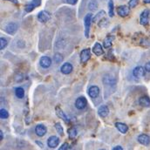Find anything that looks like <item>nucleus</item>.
Instances as JSON below:
<instances>
[{
  "mask_svg": "<svg viewBox=\"0 0 150 150\" xmlns=\"http://www.w3.org/2000/svg\"><path fill=\"white\" fill-rule=\"evenodd\" d=\"M144 68H145V70H146L147 72L150 73V61H149L148 63H146V65H145Z\"/></svg>",
  "mask_w": 150,
  "mask_h": 150,
  "instance_id": "obj_37",
  "label": "nucleus"
},
{
  "mask_svg": "<svg viewBox=\"0 0 150 150\" xmlns=\"http://www.w3.org/2000/svg\"><path fill=\"white\" fill-rule=\"evenodd\" d=\"M100 150H106V149H100Z\"/></svg>",
  "mask_w": 150,
  "mask_h": 150,
  "instance_id": "obj_44",
  "label": "nucleus"
},
{
  "mask_svg": "<svg viewBox=\"0 0 150 150\" xmlns=\"http://www.w3.org/2000/svg\"><path fill=\"white\" fill-rule=\"evenodd\" d=\"M24 79H25V76H24V74H17L15 76V78H14V79H15L16 82H21V81L24 80Z\"/></svg>",
  "mask_w": 150,
  "mask_h": 150,
  "instance_id": "obj_34",
  "label": "nucleus"
},
{
  "mask_svg": "<svg viewBox=\"0 0 150 150\" xmlns=\"http://www.w3.org/2000/svg\"><path fill=\"white\" fill-rule=\"evenodd\" d=\"M143 2L145 4H150V0H143Z\"/></svg>",
  "mask_w": 150,
  "mask_h": 150,
  "instance_id": "obj_43",
  "label": "nucleus"
},
{
  "mask_svg": "<svg viewBox=\"0 0 150 150\" xmlns=\"http://www.w3.org/2000/svg\"><path fill=\"white\" fill-rule=\"evenodd\" d=\"M67 149H68V143H64V144H62L61 145V147L58 150H67Z\"/></svg>",
  "mask_w": 150,
  "mask_h": 150,
  "instance_id": "obj_36",
  "label": "nucleus"
},
{
  "mask_svg": "<svg viewBox=\"0 0 150 150\" xmlns=\"http://www.w3.org/2000/svg\"><path fill=\"white\" fill-rule=\"evenodd\" d=\"M55 129H56V131L58 132L59 134H60V135H63L64 134V130H63V127H62V126H61L60 123L58 122V123L55 124Z\"/></svg>",
  "mask_w": 150,
  "mask_h": 150,
  "instance_id": "obj_30",
  "label": "nucleus"
},
{
  "mask_svg": "<svg viewBox=\"0 0 150 150\" xmlns=\"http://www.w3.org/2000/svg\"><path fill=\"white\" fill-rule=\"evenodd\" d=\"M0 139H1V140H3V139H4V133H3V131H2V130L0 131Z\"/></svg>",
  "mask_w": 150,
  "mask_h": 150,
  "instance_id": "obj_41",
  "label": "nucleus"
},
{
  "mask_svg": "<svg viewBox=\"0 0 150 150\" xmlns=\"http://www.w3.org/2000/svg\"><path fill=\"white\" fill-rule=\"evenodd\" d=\"M145 71L146 70H145V68L143 67L139 66V67H136L134 68V70H133V75H134V77L135 79H142L145 75Z\"/></svg>",
  "mask_w": 150,
  "mask_h": 150,
  "instance_id": "obj_6",
  "label": "nucleus"
},
{
  "mask_svg": "<svg viewBox=\"0 0 150 150\" xmlns=\"http://www.w3.org/2000/svg\"><path fill=\"white\" fill-rule=\"evenodd\" d=\"M108 14H109L110 18H112L114 15V6H113V1L112 0L108 1Z\"/></svg>",
  "mask_w": 150,
  "mask_h": 150,
  "instance_id": "obj_25",
  "label": "nucleus"
},
{
  "mask_svg": "<svg viewBox=\"0 0 150 150\" xmlns=\"http://www.w3.org/2000/svg\"><path fill=\"white\" fill-rule=\"evenodd\" d=\"M150 11L149 9H145L140 15V24L142 25H148L149 23Z\"/></svg>",
  "mask_w": 150,
  "mask_h": 150,
  "instance_id": "obj_2",
  "label": "nucleus"
},
{
  "mask_svg": "<svg viewBox=\"0 0 150 150\" xmlns=\"http://www.w3.org/2000/svg\"><path fill=\"white\" fill-rule=\"evenodd\" d=\"M139 104L143 108H150V98L147 95L142 96L139 99Z\"/></svg>",
  "mask_w": 150,
  "mask_h": 150,
  "instance_id": "obj_20",
  "label": "nucleus"
},
{
  "mask_svg": "<svg viewBox=\"0 0 150 150\" xmlns=\"http://www.w3.org/2000/svg\"><path fill=\"white\" fill-rule=\"evenodd\" d=\"M108 25V20L107 18H105L103 19H101L100 21V23H99V26L100 27H106Z\"/></svg>",
  "mask_w": 150,
  "mask_h": 150,
  "instance_id": "obj_33",
  "label": "nucleus"
},
{
  "mask_svg": "<svg viewBox=\"0 0 150 150\" xmlns=\"http://www.w3.org/2000/svg\"><path fill=\"white\" fill-rule=\"evenodd\" d=\"M88 8L90 11H96L98 8V2L96 0H91L88 4Z\"/></svg>",
  "mask_w": 150,
  "mask_h": 150,
  "instance_id": "obj_26",
  "label": "nucleus"
},
{
  "mask_svg": "<svg viewBox=\"0 0 150 150\" xmlns=\"http://www.w3.org/2000/svg\"><path fill=\"white\" fill-rule=\"evenodd\" d=\"M113 39H114V37H113V36H108V37L104 39V41H103V46H104L105 48H107V49H108V48H110V47L112 46Z\"/></svg>",
  "mask_w": 150,
  "mask_h": 150,
  "instance_id": "obj_22",
  "label": "nucleus"
},
{
  "mask_svg": "<svg viewBox=\"0 0 150 150\" xmlns=\"http://www.w3.org/2000/svg\"><path fill=\"white\" fill-rule=\"evenodd\" d=\"M115 127L121 133V134H126L128 131V127L122 122H116L115 123Z\"/></svg>",
  "mask_w": 150,
  "mask_h": 150,
  "instance_id": "obj_21",
  "label": "nucleus"
},
{
  "mask_svg": "<svg viewBox=\"0 0 150 150\" xmlns=\"http://www.w3.org/2000/svg\"><path fill=\"white\" fill-rule=\"evenodd\" d=\"M46 132H47V128L43 124H38L35 127V133H36V134H37L38 136H39V137L44 136L46 134Z\"/></svg>",
  "mask_w": 150,
  "mask_h": 150,
  "instance_id": "obj_15",
  "label": "nucleus"
},
{
  "mask_svg": "<svg viewBox=\"0 0 150 150\" xmlns=\"http://www.w3.org/2000/svg\"><path fill=\"white\" fill-rule=\"evenodd\" d=\"M105 15H106V12H105L104 11H99V12L94 16V18H93V23H97L98 21H100L101 19L104 18V16H105Z\"/></svg>",
  "mask_w": 150,
  "mask_h": 150,
  "instance_id": "obj_23",
  "label": "nucleus"
},
{
  "mask_svg": "<svg viewBox=\"0 0 150 150\" xmlns=\"http://www.w3.org/2000/svg\"><path fill=\"white\" fill-rule=\"evenodd\" d=\"M77 134H78V132H77V129H76L75 127H71V128H69V130H68V135H69V137H70L71 139L75 138L76 135H77Z\"/></svg>",
  "mask_w": 150,
  "mask_h": 150,
  "instance_id": "obj_28",
  "label": "nucleus"
},
{
  "mask_svg": "<svg viewBox=\"0 0 150 150\" xmlns=\"http://www.w3.org/2000/svg\"><path fill=\"white\" fill-rule=\"evenodd\" d=\"M41 4V0H33L31 3H29L26 6H25V11L26 12H31L32 11H33L36 7L39 6Z\"/></svg>",
  "mask_w": 150,
  "mask_h": 150,
  "instance_id": "obj_14",
  "label": "nucleus"
},
{
  "mask_svg": "<svg viewBox=\"0 0 150 150\" xmlns=\"http://www.w3.org/2000/svg\"><path fill=\"white\" fill-rule=\"evenodd\" d=\"M150 42L147 39V38H143V39H142V41H141V45H143V46H148V45H149Z\"/></svg>",
  "mask_w": 150,
  "mask_h": 150,
  "instance_id": "obj_35",
  "label": "nucleus"
},
{
  "mask_svg": "<svg viewBox=\"0 0 150 150\" xmlns=\"http://www.w3.org/2000/svg\"><path fill=\"white\" fill-rule=\"evenodd\" d=\"M93 52L97 55V56H100L104 53V51H103V47L102 45L100 44V43H95L93 45Z\"/></svg>",
  "mask_w": 150,
  "mask_h": 150,
  "instance_id": "obj_18",
  "label": "nucleus"
},
{
  "mask_svg": "<svg viewBox=\"0 0 150 150\" xmlns=\"http://www.w3.org/2000/svg\"><path fill=\"white\" fill-rule=\"evenodd\" d=\"M5 1L11 2V3H13V4H18V0H5Z\"/></svg>",
  "mask_w": 150,
  "mask_h": 150,
  "instance_id": "obj_40",
  "label": "nucleus"
},
{
  "mask_svg": "<svg viewBox=\"0 0 150 150\" xmlns=\"http://www.w3.org/2000/svg\"><path fill=\"white\" fill-rule=\"evenodd\" d=\"M51 18V14L46 11H41L38 14V19L41 23H46Z\"/></svg>",
  "mask_w": 150,
  "mask_h": 150,
  "instance_id": "obj_8",
  "label": "nucleus"
},
{
  "mask_svg": "<svg viewBox=\"0 0 150 150\" xmlns=\"http://www.w3.org/2000/svg\"><path fill=\"white\" fill-rule=\"evenodd\" d=\"M0 117H1V119H7L9 117L8 111L4 108H1L0 109Z\"/></svg>",
  "mask_w": 150,
  "mask_h": 150,
  "instance_id": "obj_31",
  "label": "nucleus"
},
{
  "mask_svg": "<svg viewBox=\"0 0 150 150\" xmlns=\"http://www.w3.org/2000/svg\"><path fill=\"white\" fill-rule=\"evenodd\" d=\"M112 150H123L122 149V147H120V146H116V147H114Z\"/></svg>",
  "mask_w": 150,
  "mask_h": 150,
  "instance_id": "obj_39",
  "label": "nucleus"
},
{
  "mask_svg": "<svg viewBox=\"0 0 150 150\" xmlns=\"http://www.w3.org/2000/svg\"><path fill=\"white\" fill-rule=\"evenodd\" d=\"M18 29V24H16V23H14V22L8 23V24L5 25V27H4L5 33H7L10 34V35H14V34L17 33Z\"/></svg>",
  "mask_w": 150,
  "mask_h": 150,
  "instance_id": "obj_3",
  "label": "nucleus"
},
{
  "mask_svg": "<svg viewBox=\"0 0 150 150\" xmlns=\"http://www.w3.org/2000/svg\"><path fill=\"white\" fill-rule=\"evenodd\" d=\"M56 113H57V115L60 118V119H62L65 122H67V123H70V119H69V117L64 112V111L60 108H59V107H57L56 108Z\"/></svg>",
  "mask_w": 150,
  "mask_h": 150,
  "instance_id": "obj_17",
  "label": "nucleus"
},
{
  "mask_svg": "<svg viewBox=\"0 0 150 150\" xmlns=\"http://www.w3.org/2000/svg\"><path fill=\"white\" fill-rule=\"evenodd\" d=\"M79 58H80L81 63H86L89 60V59L91 58V50L88 48L82 50L79 54Z\"/></svg>",
  "mask_w": 150,
  "mask_h": 150,
  "instance_id": "obj_5",
  "label": "nucleus"
},
{
  "mask_svg": "<svg viewBox=\"0 0 150 150\" xmlns=\"http://www.w3.org/2000/svg\"><path fill=\"white\" fill-rule=\"evenodd\" d=\"M66 1H67V4H73V5L75 4L78 2V0H66Z\"/></svg>",
  "mask_w": 150,
  "mask_h": 150,
  "instance_id": "obj_38",
  "label": "nucleus"
},
{
  "mask_svg": "<svg viewBox=\"0 0 150 150\" xmlns=\"http://www.w3.org/2000/svg\"><path fill=\"white\" fill-rule=\"evenodd\" d=\"M139 143H141L142 145H144V146H149L150 144V137L146 134H142L138 136L137 138Z\"/></svg>",
  "mask_w": 150,
  "mask_h": 150,
  "instance_id": "obj_13",
  "label": "nucleus"
},
{
  "mask_svg": "<svg viewBox=\"0 0 150 150\" xmlns=\"http://www.w3.org/2000/svg\"><path fill=\"white\" fill-rule=\"evenodd\" d=\"M93 22V15L92 13H88L85 16L84 18V25H85V36L86 38H89L90 29H91V24Z\"/></svg>",
  "mask_w": 150,
  "mask_h": 150,
  "instance_id": "obj_1",
  "label": "nucleus"
},
{
  "mask_svg": "<svg viewBox=\"0 0 150 150\" xmlns=\"http://www.w3.org/2000/svg\"><path fill=\"white\" fill-rule=\"evenodd\" d=\"M73 69H74V67L71 63L69 62H66L64 63L62 66H61V68H60V72L63 74H70L72 72H73Z\"/></svg>",
  "mask_w": 150,
  "mask_h": 150,
  "instance_id": "obj_11",
  "label": "nucleus"
},
{
  "mask_svg": "<svg viewBox=\"0 0 150 150\" xmlns=\"http://www.w3.org/2000/svg\"><path fill=\"white\" fill-rule=\"evenodd\" d=\"M129 12H130V8L127 5H120L117 8V13L121 18H125L128 16Z\"/></svg>",
  "mask_w": 150,
  "mask_h": 150,
  "instance_id": "obj_7",
  "label": "nucleus"
},
{
  "mask_svg": "<svg viewBox=\"0 0 150 150\" xmlns=\"http://www.w3.org/2000/svg\"><path fill=\"white\" fill-rule=\"evenodd\" d=\"M88 95L91 98H96L100 94V88L97 86H92L88 89Z\"/></svg>",
  "mask_w": 150,
  "mask_h": 150,
  "instance_id": "obj_16",
  "label": "nucleus"
},
{
  "mask_svg": "<svg viewBox=\"0 0 150 150\" xmlns=\"http://www.w3.org/2000/svg\"><path fill=\"white\" fill-rule=\"evenodd\" d=\"M86 105H87V100H86V99L85 97H83V96L79 97V98L76 100V101H75V107H76L78 109H79V110L84 109V108L86 107Z\"/></svg>",
  "mask_w": 150,
  "mask_h": 150,
  "instance_id": "obj_9",
  "label": "nucleus"
},
{
  "mask_svg": "<svg viewBox=\"0 0 150 150\" xmlns=\"http://www.w3.org/2000/svg\"><path fill=\"white\" fill-rule=\"evenodd\" d=\"M39 64L43 68H49L52 65V59L48 56H43L39 59Z\"/></svg>",
  "mask_w": 150,
  "mask_h": 150,
  "instance_id": "obj_10",
  "label": "nucleus"
},
{
  "mask_svg": "<svg viewBox=\"0 0 150 150\" xmlns=\"http://www.w3.org/2000/svg\"><path fill=\"white\" fill-rule=\"evenodd\" d=\"M109 113V108L108 106L106 105H101L99 108H98V114L102 117V118H105L108 115Z\"/></svg>",
  "mask_w": 150,
  "mask_h": 150,
  "instance_id": "obj_19",
  "label": "nucleus"
},
{
  "mask_svg": "<svg viewBox=\"0 0 150 150\" xmlns=\"http://www.w3.org/2000/svg\"><path fill=\"white\" fill-rule=\"evenodd\" d=\"M138 2H139V0H129L128 1V7L130 9L136 7V5L138 4Z\"/></svg>",
  "mask_w": 150,
  "mask_h": 150,
  "instance_id": "obj_32",
  "label": "nucleus"
},
{
  "mask_svg": "<svg viewBox=\"0 0 150 150\" xmlns=\"http://www.w3.org/2000/svg\"><path fill=\"white\" fill-rule=\"evenodd\" d=\"M59 144V138L57 136H51L48 140H47V145L49 148L51 149H54L56 148L58 145Z\"/></svg>",
  "mask_w": 150,
  "mask_h": 150,
  "instance_id": "obj_12",
  "label": "nucleus"
},
{
  "mask_svg": "<svg viewBox=\"0 0 150 150\" xmlns=\"http://www.w3.org/2000/svg\"><path fill=\"white\" fill-rule=\"evenodd\" d=\"M53 60L55 61L56 64H59L60 62L63 61V56L60 53H55L53 56Z\"/></svg>",
  "mask_w": 150,
  "mask_h": 150,
  "instance_id": "obj_27",
  "label": "nucleus"
},
{
  "mask_svg": "<svg viewBox=\"0 0 150 150\" xmlns=\"http://www.w3.org/2000/svg\"><path fill=\"white\" fill-rule=\"evenodd\" d=\"M15 94L18 99H23L25 96V90L22 87H17L15 89Z\"/></svg>",
  "mask_w": 150,
  "mask_h": 150,
  "instance_id": "obj_24",
  "label": "nucleus"
},
{
  "mask_svg": "<svg viewBox=\"0 0 150 150\" xmlns=\"http://www.w3.org/2000/svg\"><path fill=\"white\" fill-rule=\"evenodd\" d=\"M102 81L105 85L107 86H114L117 82L116 80V78L113 76L112 74H105L102 78Z\"/></svg>",
  "mask_w": 150,
  "mask_h": 150,
  "instance_id": "obj_4",
  "label": "nucleus"
},
{
  "mask_svg": "<svg viewBox=\"0 0 150 150\" xmlns=\"http://www.w3.org/2000/svg\"><path fill=\"white\" fill-rule=\"evenodd\" d=\"M7 45H8V40L5 38H0V49L4 50Z\"/></svg>",
  "mask_w": 150,
  "mask_h": 150,
  "instance_id": "obj_29",
  "label": "nucleus"
},
{
  "mask_svg": "<svg viewBox=\"0 0 150 150\" xmlns=\"http://www.w3.org/2000/svg\"><path fill=\"white\" fill-rule=\"evenodd\" d=\"M37 143L38 144V146H40L41 148H43V144H42V142H38L37 141Z\"/></svg>",
  "mask_w": 150,
  "mask_h": 150,
  "instance_id": "obj_42",
  "label": "nucleus"
}]
</instances>
